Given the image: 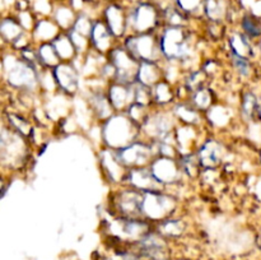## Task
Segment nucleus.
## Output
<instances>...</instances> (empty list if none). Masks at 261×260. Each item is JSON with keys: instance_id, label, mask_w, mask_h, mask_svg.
Listing matches in <instances>:
<instances>
[{"instance_id": "1", "label": "nucleus", "mask_w": 261, "mask_h": 260, "mask_svg": "<svg viewBox=\"0 0 261 260\" xmlns=\"http://www.w3.org/2000/svg\"><path fill=\"white\" fill-rule=\"evenodd\" d=\"M127 19L132 22L135 30L148 31L154 27L158 20V10L153 4L147 2H140L130 12Z\"/></svg>"}, {"instance_id": "2", "label": "nucleus", "mask_w": 261, "mask_h": 260, "mask_svg": "<svg viewBox=\"0 0 261 260\" xmlns=\"http://www.w3.org/2000/svg\"><path fill=\"white\" fill-rule=\"evenodd\" d=\"M105 18L109 28L115 35H120L124 31L125 22H126V15H125L124 9L119 4H111L105 10Z\"/></svg>"}, {"instance_id": "3", "label": "nucleus", "mask_w": 261, "mask_h": 260, "mask_svg": "<svg viewBox=\"0 0 261 260\" xmlns=\"http://www.w3.org/2000/svg\"><path fill=\"white\" fill-rule=\"evenodd\" d=\"M203 10L212 20H221L227 12L226 2L224 0H205Z\"/></svg>"}, {"instance_id": "4", "label": "nucleus", "mask_w": 261, "mask_h": 260, "mask_svg": "<svg viewBox=\"0 0 261 260\" xmlns=\"http://www.w3.org/2000/svg\"><path fill=\"white\" fill-rule=\"evenodd\" d=\"M242 27H244L245 32L249 36H252V37H256L261 32L259 22H257L256 17H254V15H245L244 19H242Z\"/></svg>"}, {"instance_id": "5", "label": "nucleus", "mask_w": 261, "mask_h": 260, "mask_svg": "<svg viewBox=\"0 0 261 260\" xmlns=\"http://www.w3.org/2000/svg\"><path fill=\"white\" fill-rule=\"evenodd\" d=\"M55 17L60 22V24H74L75 23L74 9L71 7H59L55 12Z\"/></svg>"}, {"instance_id": "6", "label": "nucleus", "mask_w": 261, "mask_h": 260, "mask_svg": "<svg viewBox=\"0 0 261 260\" xmlns=\"http://www.w3.org/2000/svg\"><path fill=\"white\" fill-rule=\"evenodd\" d=\"M205 0H175L176 7L185 13H193L198 9H203Z\"/></svg>"}, {"instance_id": "7", "label": "nucleus", "mask_w": 261, "mask_h": 260, "mask_svg": "<svg viewBox=\"0 0 261 260\" xmlns=\"http://www.w3.org/2000/svg\"><path fill=\"white\" fill-rule=\"evenodd\" d=\"M256 98L252 94H247L244 99V111L247 115H252L256 111Z\"/></svg>"}, {"instance_id": "8", "label": "nucleus", "mask_w": 261, "mask_h": 260, "mask_svg": "<svg viewBox=\"0 0 261 260\" xmlns=\"http://www.w3.org/2000/svg\"><path fill=\"white\" fill-rule=\"evenodd\" d=\"M236 65L239 66V70L242 73H247L249 70V63L244 58H236Z\"/></svg>"}, {"instance_id": "9", "label": "nucleus", "mask_w": 261, "mask_h": 260, "mask_svg": "<svg viewBox=\"0 0 261 260\" xmlns=\"http://www.w3.org/2000/svg\"><path fill=\"white\" fill-rule=\"evenodd\" d=\"M257 114H259V117H260V120H261V107L259 110H257Z\"/></svg>"}, {"instance_id": "10", "label": "nucleus", "mask_w": 261, "mask_h": 260, "mask_svg": "<svg viewBox=\"0 0 261 260\" xmlns=\"http://www.w3.org/2000/svg\"><path fill=\"white\" fill-rule=\"evenodd\" d=\"M86 2H87V3H88V2H92V0H86Z\"/></svg>"}]
</instances>
